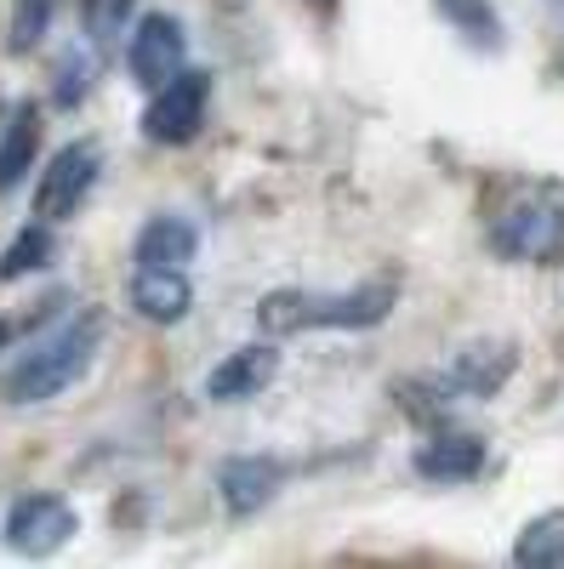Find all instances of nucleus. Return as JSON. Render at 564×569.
Instances as JSON below:
<instances>
[{
  "instance_id": "nucleus-1",
  "label": "nucleus",
  "mask_w": 564,
  "mask_h": 569,
  "mask_svg": "<svg viewBox=\"0 0 564 569\" xmlns=\"http://www.w3.org/2000/svg\"><path fill=\"white\" fill-rule=\"evenodd\" d=\"M399 302V284L394 279H365L348 284V291H268L257 302V325L268 337H303V330H370L383 325Z\"/></svg>"
},
{
  "instance_id": "nucleus-2",
  "label": "nucleus",
  "mask_w": 564,
  "mask_h": 569,
  "mask_svg": "<svg viewBox=\"0 0 564 569\" xmlns=\"http://www.w3.org/2000/svg\"><path fill=\"white\" fill-rule=\"evenodd\" d=\"M98 348H103V313H75L58 330H46V337L7 370L0 393H7L12 405L63 399L75 382H86V370L98 365Z\"/></svg>"
},
{
  "instance_id": "nucleus-3",
  "label": "nucleus",
  "mask_w": 564,
  "mask_h": 569,
  "mask_svg": "<svg viewBox=\"0 0 564 569\" xmlns=\"http://www.w3.org/2000/svg\"><path fill=\"white\" fill-rule=\"evenodd\" d=\"M491 251L502 262H536V268L564 262V206L542 194L513 200L507 211L491 217Z\"/></svg>"
},
{
  "instance_id": "nucleus-4",
  "label": "nucleus",
  "mask_w": 564,
  "mask_h": 569,
  "mask_svg": "<svg viewBox=\"0 0 564 569\" xmlns=\"http://www.w3.org/2000/svg\"><path fill=\"white\" fill-rule=\"evenodd\" d=\"M206 109H211V74L182 63L166 86H155V91H149L144 137H149V142H160V149H182V142H195V137H200Z\"/></svg>"
},
{
  "instance_id": "nucleus-5",
  "label": "nucleus",
  "mask_w": 564,
  "mask_h": 569,
  "mask_svg": "<svg viewBox=\"0 0 564 569\" xmlns=\"http://www.w3.org/2000/svg\"><path fill=\"white\" fill-rule=\"evenodd\" d=\"M98 177H103V149H98V142H86V137L63 142V149L52 154V166H46V177H40V194H34L40 222L75 217L86 206V194L98 188Z\"/></svg>"
},
{
  "instance_id": "nucleus-6",
  "label": "nucleus",
  "mask_w": 564,
  "mask_h": 569,
  "mask_svg": "<svg viewBox=\"0 0 564 569\" xmlns=\"http://www.w3.org/2000/svg\"><path fill=\"white\" fill-rule=\"evenodd\" d=\"M80 530V512L69 496H52V490H34V496H18L12 512H7V541L23 552V558H46L69 547Z\"/></svg>"
},
{
  "instance_id": "nucleus-7",
  "label": "nucleus",
  "mask_w": 564,
  "mask_h": 569,
  "mask_svg": "<svg viewBox=\"0 0 564 569\" xmlns=\"http://www.w3.org/2000/svg\"><path fill=\"white\" fill-rule=\"evenodd\" d=\"M126 63H131V80L155 91L166 86L182 63H188V40H182V23L171 12H144L131 23V40H126Z\"/></svg>"
},
{
  "instance_id": "nucleus-8",
  "label": "nucleus",
  "mask_w": 564,
  "mask_h": 569,
  "mask_svg": "<svg viewBox=\"0 0 564 569\" xmlns=\"http://www.w3.org/2000/svg\"><path fill=\"white\" fill-rule=\"evenodd\" d=\"M513 370H520V348L491 337V342H462L439 382L451 399H496L513 382Z\"/></svg>"
},
{
  "instance_id": "nucleus-9",
  "label": "nucleus",
  "mask_w": 564,
  "mask_h": 569,
  "mask_svg": "<svg viewBox=\"0 0 564 569\" xmlns=\"http://www.w3.org/2000/svg\"><path fill=\"white\" fill-rule=\"evenodd\" d=\"M274 376H279V348L274 342H246V348H234L228 359L211 365L206 399L211 405H246V399H257L274 382Z\"/></svg>"
},
{
  "instance_id": "nucleus-10",
  "label": "nucleus",
  "mask_w": 564,
  "mask_h": 569,
  "mask_svg": "<svg viewBox=\"0 0 564 569\" xmlns=\"http://www.w3.org/2000/svg\"><path fill=\"white\" fill-rule=\"evenodd\" d=\"M279 490H286V467H279L274 456H228L217 467V496L234 518L263 512Z\"/></svg>"
},
{
  "instance_id": "nucleus-11",
  "label": "nucleus",
  "mask_w": 564,
  "mask_h": 569,
  "mask_svg": "<svg viewBox=\"0 0 564 569\" xmlns=\"http://www.w3.org/2000/svg\"><path fill=\"white\" fill-rule=\"evenodd\" d=\"M126 302H131L137 319H149V325H182L188 308H195V284L182 279V268L137 262V273L126 284Z\"/></svg>"
},
{
  "instance_id": "nucleus-12",
  "label": "nucleus",
  "mask_w": 564,
  "mask_h": 569,
  "mask_svg": "<svg viewBox=\"0 0 564 569\" xmlns=\"http://www.w3.org/2000/svg\"><path fill=\"white\" fill-rule=\"evenodd\" d=\"M410 467L428 485H467L485 467V439L479 433H462V427H445V433H434L428 445L410 456Z\"/></svg>"
},
{
  "instance_id": "nucleus-13",
  "label": "nucleus",
  "mask_w": 564,
  "mask_h": 569,
  "mask_svg": "<svg viewBox=\"0 0 564 569\" xmlns=\"http://www.w3.org/2000/svg\"><path fill=\"white\" fill-rule=\"evenodd\" d=\"M200 251V228L177 217V211H160L137 228V262H155V268H182L188 257Z\"/></svg>"
},
{
  "instance_id": "nucleus-14",
  "label": "nucleus",
  "mask_w": 564,
  "mask_h": 569,
  "mask_svg": "<svg viewBox=\"0 0 564 569\" xmlns=\"http://www.w3.org/2000/svg\"><path fill=\"white\" fill-rule=\"evenodd\" d=\"M34 160H40V109L18 103L7 131H0V200H7L12 188L34 171Z\"/></svg>"
},
{
  "instance_id": "nucleus-15",
  "label": "nucleus",
  "mask_w": 564,
  "mask_h": 569,
  "mask_svg": "<svg viewBox=\"0 0 564 569\" xmlns=\"http://www.w3.org/2000/svg\"><path fill=\"white\" fill-rule=\"evenodd\" d=\"M439 18L467 40V46H479V52H502V12L491 7V0H434Z\"/></svg>"
},
{
  "instance_id": "nucleus-16",
  "label": "nucleus",
  "mask_w": 564,
  "mask_h": 569,
  "mask_svg": "<svg viewBox=\"0 0 564 569\" xmlns=\"http://www.w3.org/2000/svg\"><path fill=\"white\" fill-rule=\"evenodd\" d=\"M513 563L525 569H564V512H536L513 536Z\"/></svg>"
},
{
  "instance_id": "nucleus-17",
  "label": "nucleus",
  "mask_w": 564,
  "mask_h": 569,
  "mask_svg": "<svg viewBox=\"0 0 564 569\" xmlns=\"http://www.w3.org/2000/svg\"><path fill=\"white\" fill-rule=\"evenodd\" d=\"M52 257H58V240H52V228L46 222H29V228H18V240L0 251V279H29V273H40V268H52Z\"/></svg>"
},
{
  "instance_id": "nucleus-18",
  "label": "nucleus",
  "mask_w": 564,
  "mask_h": 569,
  "mask_svg": "<svg viewBox=\"0 0 564 569\" xmlns=\"http://www.w3.org/2000/svg\"><path fill=\"white\" fill-rule=\"evenodd\" d=\"M58 18V0H12V29H7V52H34Z\"/></svg>"
},
{
  "instance_id": "nucleus-19",
  "label": "nucleus",
  "mask_w": 564,
  "mask_h": 569,
  "mask_svg": "<svg viewBox=\"0 0 564 569\" xmlns=\"http://www.w3.org/2000/svg\"><path fill=\"white\" fill-rule=\"evenodd\" d=\"M126 18H131V0H86V34L98 46H109L120 29H131Z\"/></svg>"
},
{
  "instance_id": "nucleus-20",
  "label": "nucleus",
  "mask_w": 564,
  "mask_h": 569,
  "mask_svg": "<svg viewBox=\"0 0 564 569\" xmlns=\"http://www.w3.org/2000/svg\"><path fill=\"white\" fill-rule=\"evenodd\" d=\"M91 80H98V63H91L86 52H69L63 58V80H58V103H80Z\"/></svg>"
},
{
  "instance_id": "nucleus-21",
  "label": "nucleus",
  "mask_w": 564,
  "mask_h": 569,
  "mask_svg": "<svg viewBox=\"0 0 564 569\" xmlns=\"http://www.w3.org/2000/svg\"><path fill=\"white\" fill-rule=\"evenodd\" d=\"M46 319H52V302H40L34 313H0V353L18 348V337H29V330L46 325Z\"/></svg>"
},
{
  "instance_id": "nucleus-22",
  "label": "nucleus",
  "mask_w": 564,
  "mask_h": 569,
  "mask_svg": "<svg viewBox=\"0 0 564 569\" xmlns=\"http://www.w3.org/2000/svg\"><path fill=\"white\" fill-rule=\"evenodd\" d=\"M308 7H314V12H337V0H308Z\"/></svg>"
}]
</instances>
